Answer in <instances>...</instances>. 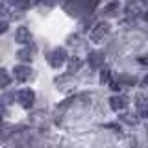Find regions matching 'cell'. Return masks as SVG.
Instances as JSON below:
<instances>
[{"label": "cell", "mask_w": 148, "mask_h": 148, "mask_svg": "<svg viewBox=\"0 0 148 148\" xmlns=\"http://www.w3.org/2000/svg\"><path fill=\"white\" fill-rule=\"evenodd\" d=\"M143 85H148V76L145 78V82H143Z\"/></svg>", "instance_id": "obj_22"}, {"label": "cell", "mask_w": 148, "mask_h": 148, "mask_svg": "<svg viewBox=\"0 0 148 148\" xmlns=\"http://www.w3.org/2000/svg\"><path fill=\"white\" fill-rule=\"evenodd\" d=\"M9 4H18V0H9Z\"/></svg>", "instance_id": "obj_23"}, {"label": "cell", "mask_w": 148, "mask_h": 148, "mask_svg": "<svg viewBox=\"0 0 148 148\" xmlns=\"http://www.w3.org/2000/svg\"><path fill=\"white\" fill-rule=\"evenodd\" d=\"M15 132H17V128L13 126V124H0V139H2V141L9 139Z\"/></svg>", "instance_id": "obj_11"}, {"label": "cell", "mask_w": 148, "mask_h": 148, "mask_svg": "<svg viewBox=\"0 0 148 148\" xmlns=\"http://www.w3.org/2000/svg\"><path fill=\"white\" fill-rule=\"evenodd\" d=\"M13 74H15V78L18 82H26L32 78V74H34V71H32L30 67H24V65H17L15 69H13Z\"/></svg>", "instance_id": "obj_6"}, {"label": "cell", "mask_w": 148, "mask_h": 148, "mask_svg": "<svg viewBox=\"0 0 148 148\" xmlns=\"http://www.w3.org/2000/svg\"><path fill=\"white\" fill-rule=\"evenodd\" d=\"M80 67H82V59H78V58H72V59H69V74L76 72Z\"/></svg>", "instance_id": "obj_16"}, {"label": "cell", "mask_w": 148, "mask_h": 148, "mask_svg": "<svg viewBox=\"0 0 148 148\" xmlns=\"http://www.w3.org/2000/svg\"><path fill=\"white\" fill-rule=\"evenodd\" d=\"M139 63H141V65H148V54L141 56V58H139Z\"/></svg>", "instance_id": "obj_21"}, {"label": "cell", "mask_w": 148, "mask_h": 148, "mask_svg": "<svg viewBox=\"0 0 148 148\" xmlns=\"http://www.w3.org/2000/svg\"><path fill=\"white\" fill-rule=\"evenodd\" d=\"M6 30H8V22L6 21H0V34H4Z\"/></svg>", "instance_id": "obj_20"}, {"label": "cell", "mask_w": 148, "mask_h": 148, "mask_svg": "<svg viewBox=\"0 0 148 148\" xmlns=\"http://www.w3.org/2000/svg\"><path fill=\"white\" fill-rule=\"evenodd\" d=\"M89 65L92 69H98L104 65V54L98 52V50H95V52H91L89 54Z\"/></svg>", "instance_id": "obj_10"}, {"label": "cell", "mask_w": 148, "mask_h": 148, "mask_svg": "<svg viewBox=\"0 0 148 148\" xmlns=\"http://www.w3.org/2000/svg\"><path fill=\"white\" fill-rule=\"evenodd\" d=\"M109 106L113 111H122L128 106V98L126 96H111L109 98Z\"/></svg>", "instance_id": "obj_9"}, {"label": "cell", "mask_w": 148, "mask_h": 148, "mask_svg": "<svg viewBox=\"0 0 148 148\" xmlns=\"http://www.w3.org/2000/svg\"><path fill=\"white\" fill-rule=\"evenodd\" d=\"M108 34H109V24L108 22H98V24L91 30V39L92 41H102Z\"/></svg>", "instance_id": "obj_3"}, {"label": "cell", "mask_w": 148, "mask_h": 148, "mask_svg": "<svg viewBox=\"0 0 148 148\" xmlns=\"http://www.w3.org/2000/svg\"><path fill=\"white\" fill-rule=\"evenodd\" d=\"M18 104L21 106H24V108H30L32 104H34V100H35V95H34V91H30V89H22V91H18Z\"/></svg>", "instance_id": "obj_5"}, {"label": "cell", "mask_w": 148, "mask_h": 148, "mask_svg": "<svg viewBox=\"0 0 148 148\" xmlns=\"http://www.w3.org/2000/svg\"><path fill=\"white\" fill-rule=\"evenodd\" d=\"M11 82V76L8 74L6 69H0V87H8Z\"/></svg>", "instance_id": "obj_15"}, {"label": "cell", "mask_w": 148, "mask_h": 148, "mask_svg": "<svg viewBox=\"0 0 148 148\" xmlns=\"http://www.w3.org/2000/svg\"><path fill=\"white\" fill-rule=\"evenodd\" d=\"M65 59H67L65 48H56V50H52V52L48 54V63H50V67H54V69L61 67L65 63Z\"/></svg>", "instance_id": "obj_2"}, {"label": "cell", "mask_w": 148, "mask_h": 148, "mask_svg": "<svg viewBox=\"0 0 148 148\" xmlns=\"http://www.w3.org/2000/svg\"><path fill=\"white\" fill-rule=\"evenodd\" d=\"M109 80H111V71L109 69H104V71L100 72V82L102 83H109Z\"/></svg>", "instance_id": "obj_17"}, {"label": "cell", "mask_w": 148, "mask_h": 148, "mask_svg": "<svg viewBox=\"0 0 148 148\" xmlns=\"http://www.w3.org/2000/svg\"><path fill=\"white\" fill-rule=\"evenodd\" d=\"M0 120H2V119H0Z\"/></svg>", "instance_id": "obj_25"}, {"label": "cell", "mask_w": 148, "mask_h": 148, "mask_svg": "<svg viewBox=\"0 0 148 148\" xmlns=\"http://www.w3.org/2000/svg\"><path fill=\"white\" fill-rule=\"evenodd\" d=\"M135 106H137V111L143 119H148V98L143 92H139L135 96Z\"/></svg>", "instance_id": "obj_4"}, {"label": "cell", "mask_w": 148, "mask_h": 148, "mask_svg": "<svg viewBox=\"0 0 148 148\" xmlns=\"http://www.w3.org/2000/svg\"><path fill=\"white\" fill-rule=\"evenodd\" d=\"M122 120H124V122H128V124H137V119L135 117H133V115H122Z\"/></svg>", "instance_id": "obj_18"}, {"label": "cell", "mask_w": 148, "mask_h": 148, "mask_svg": "<svg viewBox=\"0 0 148 148\" xmlns=\"http://www.w3.org/2000/svg\"><path fill=\"white\" fill-rule=\"evenodd\" d=\"M143 13V4L137 2V0H130L126 4V15L128 17H137Z\"/></svg>", "instance_id": "obj_8"}, {"label": "cell", "mask_w": 148, "mask_h": 148, "mask_svg": "<svg viewBox=\"0 0 148 148\" xmlns=\"http://www.w3.org/2000/svg\"><path fill=\"white\" fill-rule=\"evenodd\" d=\"M145 21H146V22H148V13H145Z\"/></svg>", "instance_id": "obj_24"}, {"label": "cell", "mask_w": 148, "mask_h": 148, "mask_svg": "<svg viewBox=\"0 0 148 148\" xmlns=\"http://www.w3.org/2000/svg\"><path fill=\"white\" fill-rule=\"evenodd\" d=\"M15 41L18 45H28L32 41V34H30V30L24 26H21V28H17V32H15Z\"/></svg>", "instance_id": "obj_7"}, {"label": "cell", "mask_w": 148, "mask_h": 148, "mask_svg": "<svg viewBox=\"0 0 148 148\" xmlns=\"http://www.w3.org/2000/svg\"><path fill=\"white\" fill-rule=\"evenodd\" d=\"M104 15H109V17H115V15H119V2H117V0L109 2L108 6L104 8Z\"/></svg>", "instance_id": "obj_14"}, {"label": "cell", "mask_w": 148, "mask_h": 148, "mask_svg": "<svg viewBox=\"0 0 148 148\" xmlns=\"http://www.w3.org/2000/svg\"><path fill=\"white\" fill-rule=\"evenodd\" d=\"M6 15H9V9H8L6 6H2V4H0V17H6Z\"/></svg>", "instance_id": "obj_19"}, {"label": "cell", "mask_w": 148, "mask_h": 148, "mask_svg": "<svg viewBox=\"0 0 148 148\" xmlns=\"http://www.w3.org/2000/svg\"><path fill=\"white\" fill-rule=\"evenodd\" d=\"M34 52H35V48H22V50H18L17 52V58L21 59V61H32V58H34Z\"/></svg>", "instance_id": "obj_13"}, {"label": "cell", "mask_w": 148, "mask_h": 148, "mask_svg": "<svg viewBox=\"0 0 148 148\" xmlns=\"http://www.w3.org/2000/svg\"><path fill=\"white\" fill-rule=\"evenodd\" d=\"M117 83H119V85L133 87L137 83V80H135V76H130V74H119V76H117Z\"/></svg>", "instance_id": "obj_12"}, {"label": "cell", "mask_w": 148, "mask_h": 148, "mask_svg": "<svg viewBox=\"0 0 148 148\" xmlns=\"http://www.w3.org/2000/svg\"><path fill=\"white\" fill-rule=\"evenodd\" d=\"M95 6H96V0H67V2H65V9H67L72 17L89 15Z\"/></svg>", "instance_id": "obj_1"}]
</instances>
